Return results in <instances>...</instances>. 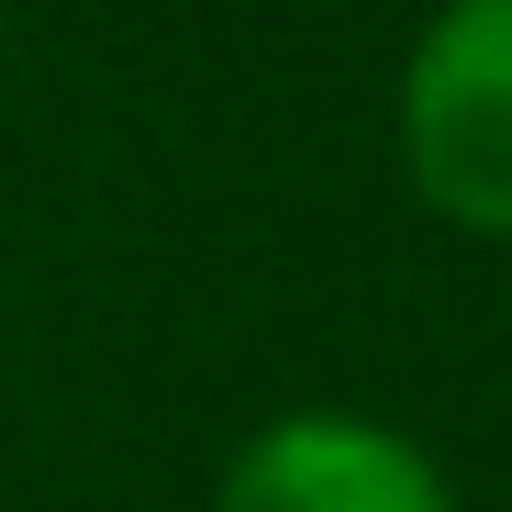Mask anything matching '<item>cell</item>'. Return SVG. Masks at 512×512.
Returning a JSON list of instances; mask_svg holds the SVG:
<instances>
[{
	"mask_svg": "<svg viewBox=\"0 0 512 512\" xmlns=\"http://www.w3.org/2000/svg\"><path fill=\"white\" fill-rule=\"evenodd\" d=\"M401 167L423 212L512 245V0H446L401 67Z\"/></svg>",
	"mask_w": 512,
	"mask_h": 512,
	"instance_id": "6da1fadb",
	"label": "cell"
},
{
	"mask_svg": "<svg viewBox=\"0 0 512 512\" xmlns=\"http://www.w3.org/2000/svg\"><path fill=\"white\" fill-rule=\"evenodd\" d=\"M212 512H457L435 457L368 412H279L223 457Z\"/></svg>",
	"mask_w": 512,
	"mask_h": 512,
	"instance_id": "7a4b0ae2",
	"label": "cell"
}]
</instances>
